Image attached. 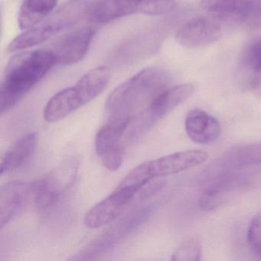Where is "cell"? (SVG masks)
Returning a JSON list of instances; mask_svg holds the SVG:
<instances>
[{"instance_id": "6da1fadb", "label": "cell", "mask_w": 261, "mask_h": 261, "mask_svg": "<svg viewBox=\"0 0 261 261\" xmlns=\"http://www.w3.org/2000/svg\"><path fill=\"white\" fill-rule=\"evenodd\" d=\"M56 63L54 53L47 50L22 51L13 56L0 87V114L14 108Z\"/></svg>"}, {"instance_id": "7a4b0ae2", "label": "cell", "mask_w": 261, "mask_h": 261, "mask_svg": "<svg viewBox=\"0 0 261 261\" xmlns=\"http://www.w3.org/2000/svg\"><path fill=\"white\" fill-rule=\"evenodd\" d=\"M169 82L170 77L163 70L157 68L142 70L110 94L105 105L108 120H134L160 93L168 88Z\"/></svg>"}, {"instance_id": "3957f363", "label": "cell", "mask_w": 261, "mask_h": 261, "mask_svg": "<svg viewBox=\"0 0 261 261\" xmlns=\"http://www.w3.org/2000/svg\"><path fill=\"white\" fill-rule=\"evenodd\" d=\"M89 6L90 2L85 0H71L66 3L39 25L15 38L7 50L14 53L43 43L57 33L88 19Z\"/></svg>"}, {"instance_id": "277c9868", "label": "cell", "mask_w": 261, "mask_h": 261, "mask_svg": "<svg viewBox=\"0 0 261 261\" xmlns=\"http://www.w3.org/2000/svg\"><path fill=\"white\" fill-rule=\"evenodd\" d=\"M174 0H100L90 3L88 20L105 23L136 14L162 16L175 8Z\"/></svg>"}, {"instance_id": "5b68a950", "label": "cell", "mask_w": 261, "mask_h": 261, "mask_svg": "<svg viewBox=\"0 0 261 261\" xmlns=\"http://www.w3.org/2000/svg\"><path fill=\"white\" fill-rule=\"evenodd\" d=\"M195 91L192 84L186 83L176 86L168 87L158 94L151 102L149 106L137 118L133 120L132 128L128 134V139L135 140L137 137L153 126L166 114L187 100Z\"/></svg>"}, {"instance_id": "8992f818", "label": "cell", "mask_w": 261, "mask_h": 261, "mask_svg": "<svg viewBox=\"0 0 261 261\" xmlns=\"http://www.w3.org/2000/svg\"><path fill=\"white\" fill-rule=\"evenodd\" d=\"M232 22L219 15L195 18L178 29L175 39L186 48L206 46L219 40Z\"/></svg>"}, {"instance_id": "52a82bcc", "label": "cell", "mask_w": 261, "mask_h": 261, "mask_svg": "<svg viewBox=\"0 0 261 261\" xmlns=\"http://www.w3.org/2000/svg\"><path fill=\"white\" fill-rule=\"evenodd\" d=\"M77 170V163L68 160L35 182L33 198L36 207L45 210L56 204L62 192L72 184Z\"/></svg>"}, {"instance_id": "ba28073f", "label": "cell", "mask_w": 261, "mask_h": 261, "mask_svg": "<svg viewBox=\"0 0 261 261\" xmlns=\"http://www.w3.org/2000/svg\"><path fill=\"white\" fill-rule=\"evenodd\" d=\"M132 119L108 120L95 137V149L103 166L110 171L118 170L123 163V149L120 142Z\"/></svg>"}, {"instance_id": "9c48e42d", "label": "cell", "mask_w": 261, "mask_h": 261, "mask_svg": "<svg viewBox=\"0 0 261 261\" xmlns=\"http://www.w3.org/2000/svg\"><path fill=\"white\" fill-rule=\"evenodd\" d=\"M135 194L117 187L105 199L93 206L85 215V224L88 228L97 229L112 222L123 212Z\"/></svg>"}, {"instance_id": "30bf717a", "label": "cell", "mask_w": 261, "mask_h": 261, "mask_svg": "<svg viewBox=\"0 0 261 261\" xmlns=\"http://www.w3.org/2000/svg\"><path fill=\"white\" fill-rule=\"evenodd\" d=\"M95 33L91 27H85L64 36L53 51L57 63L67 66L81 62L88 53Z\"/></svg>"}, {"instance_id": "8fae6325", "label": "cell", "mask_w": 261, "mask_h": 261, "mask_svg": "<svg viewBox=\"0 0 261 261\" xmlns=\"http://www.w3.org/2000/svg\"><path fill=\"white\" fill-rule=\"evenodd\" d=\"M34 183L12 181L0 190V227L4 228L27 205L33 197Z\"/></svg>"}, {"instance_id": "7c38bea8", "label": "cell", "mask_w": 261, "mask_h": 261, "mask_svg": "<svg viewBox=\"0 0 261 261\" xmlns=\"http://www.w3.org/2000/svg\"><path fill=\"white\" fill-rule=\"evenodd\" d=\"M207 157V152L201 150L175 152L148 162L149 172L153 178L175 175L202 164Z\"/></svg>"}, {"instance_id": "4fadbf2b", "label": "cell", "mask_w": 261, "mask_h": 261, "mask_svg": "<svg viewBox=\"0 0 261 261\" xmlns=\"http://www.w3.org/2000/svg\"><path fill=\"white\" fill-rule=\"evenodd\" d=\"M185 126L189 138L199 144L213 143L221 134L219 122L199 109L193 110L187 114Z\"/></svg>"}, {"instance_id": "5bb4252c", "label": "cell", "mask_w": 261, "mask_h": 261, "mask_svg": "<svg viewBox=\"0 0 261 261\" xmlns=\"http://www.w3.org/2000/svg\"><path fill=\"white\" fill-rule=\"evenodd\" d=\"M257 0H201V7L211 14L248 25Z\"/></svg>"}, {"instance_id": "9a60e30c", "label": "cell", "mask_w": 261, "mask_h": 261, "mask_svg": "<svg viewBox=\"0 0 261 261\" xmlns=\"http://www.w3.org/2000/svg\"><path fill=\"white\" fill-rule=\"evenodd\" d=\"M37 136L30 133L18 139L4 154L0 166V175L14 172L30 161L36 152Z\"/></svg>"}, {"instance_id": "2e32d148", "label": "cell", "mask_w": 261, "mask_h": 261, "mask_svg": "<svg viewBox=\"0 0 261 261\" xmlns=\"http://www.w3.org/2000/svg\"><path fill=\"white\" fill-rule=\"evenodd\" d=\"M75 87H69L55 94L47 103L44 118L48 123H56L84 106Z\"/></svg>"}, {"instance_id": "e0dca14e", "label": "cell", "mask_w": 261, "mask_h": 261, "mask_svg": "<svg viewBox=\"0 0 261 261\" xmlns=\"http://www.w3.org/2000/svg\"><path fill=\"white\" fill-rule=\"evenodd\" d=\"M220 174L215 177V181L204 189L200 197V205L204 210L218 207L242 181L239 175L230 173L229 171Z\"/></svg>"}, {"instance_id": "ac0fdd59", "label": "cell", "mask_w": 261, "mask_h": 261, "mask_svg": "<svg viewBox=\"0 0 261 261\" xmlns=\"http://www.w3.org/2000/svg\"><path fill=\"white\" fill-rule=\"evenodd\" d=\"M261 164V143L235 146L225 152L217 163L218 172Z\"/></svg>"}, {"instance_id": "d6986e66", "label": "cell", "mask_w": 261, "mask_h": 261, "mask_svg": "<svg viewBox=\"0 0 261 261\" xmlns=\"http://www.w3.org/2000/svg\"><path fill=\"white\" fill-rule=\"evenodd\" d=\"M59 0H23L18 16L21 30H30L45 20L54 11Z\"/></svg>"}, {"instance_id": "ffe728a7", "label": "cell", "mask_w": 261, "mask_h": 261, "mask_svg": "<svg viewBox=\"0 0 261 261\" xmlns=\"http://www.w3.org/2000/svg\"><path fill=\"white\" fill-rule=\"evenodd\" d=\"M111 72L105 66H98L85 73L75 84L84 105L90 103L98 97L108 86Z\"/></svg>"}, {"instance_id": "44dd1931", "label": "cell", "mask_w": 261, "mask_h": 261, "mask_svg": "<svg viewBox=\"0 0 261 261\" xmlns=\"http://www.w3.org/2000/svg\"><path fill=\"white\" fill-rule=\"evenodd\" d=\"M152 179L153 177L149 172V163L146 162L133 169L118 186L137 194Z\"/></svg>"}, {"instance_id": "7402d4cb", "label": "cell", "mask_w": 261, "mask_h": 261, "mask_svg": "<svg viewBox=\"0 0 261 261\" xmlns=\"http://www.w3.org/2000/svg\"><path fill=\"white\" fill-rule=\"evenodd\" d=\"M201 249L199 242L195 239H189L180 244L172 254L175 261H198L201 259Z\"/></svg>"}, {"instance_id": "603a6c76", "label": "cell", "mask_w": 261, "mask_h": 261, "mask_svg": "<svg viewBox=\"0 0 261 261\" xmlns=\"http://www.w3.org/2000/svg\"><path fill=\"white\" fill-rule=\"evenodd\" d=\"M243 65L255 74H261V39L247 46L243 55Z\"/></svg>"}, {"instance_id": "cb8c5ba5", "label": "cell", "mask_w": 261, "mask_h": 261, "mask_svg": "<svg viewBox=\"0 0 261 261\" xmlns=\"http://www.w3.org/2000/svg\"><path fill=\"white\" fill-rule=\"evenodd\" d=\"M247 242L253 253L261 256V212L253 218L247 233Z\"/></svg>"}, {"instance_id": "d4e9b609", "label": "cell", "mask_w": 261, "mask_h": 261, "mask_svg": "<svg viewBox=\"0 0 261 261\" xmlns=\"http://www.w3.org/2000/svg\"><path fill=\"white\" fill-rule=\"evenodd\" d=\"M249 88L253 94L261 97V74H257L253 77L249 84Z\"/></svg>"}, {"instance_id": "484cf974", "label": "cell", "mask_w": 261, "mask_h": 261, "mask_svg": "<svg viewBox=\"0 0 261 261\" xmlns=\"http://www.w3.org/2000/svg\"><path fill=\"white\" fill-rule=\"evenodd\" d=\"M259 258H260V259H261V256H260V257H259Z\"/></svg>"}]
</instances>
